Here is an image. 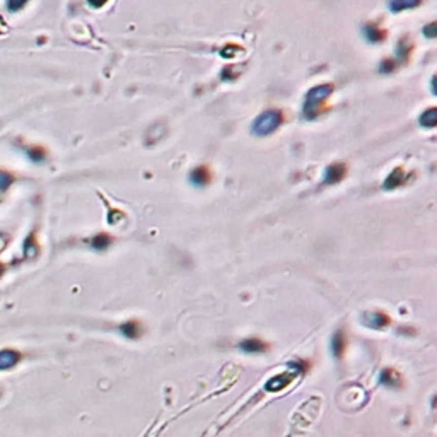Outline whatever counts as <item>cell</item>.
Here are the masks:
<instances>
[{
  "label": "cell",
  "mask_w": 437,
  "mask_h": 437,
  "mask_svg": "<svg viewBox=\"0 0 437 437\" xmlns=\"http://www.w3.org/2000/svg\"><path fill=\"white\" fill-rule=\"evenodd\" d=\"M333 87L330 84H321V86H316L313 89H309L306 94V99H304V106H302V115L306 120H314L319 113V108H321V103L328 99V96L331 94Z\"/></svg>",
  "instance_id": "1"
},
{
  "label": "cell",
  "mask_w": 437,
  "mask_h": 437,
  "mask_svg": "<svg viewBox=\"0 0 437 437\" xmlns=\"http://www.w3.org/2000/svg\"><path fill=\"white\" fill-rule=\"evenodd\" d=\"M282 123V113L279 110H268L263 111L258 118L253 121L251 131L256 137H266L272 131H275Z\"/></svg>",
  "instance_id": "2"
},
{
  "label": "cell",
  "mask_w": 437,
  "mask_h": 437,
  "mask_svg": "<svg viewBox=\"0 0 437 437\" xmlns=\"http://www.w3.org/2000/svg\"><path fill=\"white\" fill-rule=\"evenodd\" d=\"M294 378H295V373H290V371L289 373H280L274 376V378H270L268 381L265 383V389L268 393H279L282 389L287 388L289 384L294 381Z\"/></svg>",
  "instance_id": "3"
},
{
  "label": "cell",
  "mask_w": 437,
  "mask_h": 437,
  "mask_svg": "<svg viewBox=\"0 0 437 437\" xmlns=\"http://www.w3.org/2000/svg\"><path fill=\"white\" fill-rule=\"evenodd\" d=\"M362 323L373 330H383L389 325V318L386 313H365L362 316Z\"/></svg>",
  "instance_id": "4"
},
{
  "label": "cell",
  "mask_w": 437,
  "mask_h": 437,
  "mask_svg": "<svg viewBox=\"0 0 437 437\" xmlns=\"http://www.w3.org/2000/svg\"><path fill=\"white\" fill-rule=\"evenodd\" d=\"M344 176H345V166L340 162L330 164V166L325 169V183L326 185H335V183L344 180Z\"/></svg>",
  "instance_id": "5"
},
{
  "label": "cell",
  "mask_w": 437,
  "mask_h": 437,
  "mask_svg": "<svg viewBox=\"0 0 437 437\" xmlns=\"http://www.w3.org/2000/svg\"><path fill=\"white\" fill-rule=\"evenodd\" d=\"M21 360V354L16 350H0V371L12 369Z\"/></svg>",
  "instance_id": "6"
},
{
  "label": "cell",
  "mask_w": 437,
  "mask_h": 437,
  "mask_svg": "<svg viewBox=\"0 0 437 437\" xmlns=\"http://www.w3.org/2000/svg\"><path fill=\"white\" fill-rule=\"evenodd\" d=\"M239 349L246 354H261V352H266V345L258 338H248L239 344Z\"/></svg>",
  "instance_id": "7"
},
{
  "label": "cell",
  "mask_w": 437,
  "mask_h": 437,
  "mask_svg": "<svg viewBox=\"0 0 437 437\" xmlns=\"http://www.w3.org/2000/svg\"><path fill=\"white\" fill-rule=\"evenodd\" d=\"M331 354L335 355V359H340V357H344V350H345V335L342 330H338L333 333L331 337Z\"/></svg>",
  "instance_id": "8"
},
{
  "label": "cell",
  "mask_w": 437,
  "mask_h": 437,
  "mask_svg": "<svg viewBox=\"0 0 437 437\" xmlns=\"http://www.w3.org/2000/svg\"><path fill=\"white\" fill-rule=\"evenodd\" d=\"M405 173H403V169H394V171L389 173V176L384 180V190H394V188H398L401 185L403 181H405Z\"/></svg>",
  "instance_id": "9"
},
{
  "label": "cell",
  "mask_w": 437,
  "mask_h": 437,
  "mask_svg": "<svg viewBox=\"0 0 437 437\" xmlns=\"http://www.w3.org/2000/svg\"><path fill=\"white\" fill-rule=\"evenodd\" d=\"M209 180H210L209 169L204 167V166H200V167L193 169V171H191V175H190V181H191V185H195V186H198V188L205 186L207 183H209Z\"/></svg>",
  "instance_id": "10"
},
{
  "label": "cell",
  "mask_w": 437,
  "mask_h": 437,
  "mask_svg": "<svg viewBox=\"0 0 437 437\" xmlns=\"http://www.w3.org/2000/svg\"><path fill=\"white\" fill-rule=\"evenodd\" d=\"M362 32H364L365 40H367L369 43H381L383 38H384V32L381 29H378V27L373 26V24H365L362 27Z\"/></svg>",
  "instance_id": "11"
},
{
  "label": "cell",
  "mask_w": 437,
  "mask_h": 437,
  "mask_svg": "<svg viewBox=\"0 0 437 437\" xmlns=\"http://www.w3.org/2000/svg\"><path fill=\"white\" fill-rule=\"evenodd\" d=\"M379 379H381V383L384 384V386H389V388L400 386V376H398L396 371H393V369H384Z\"/></svg>",
  "instance_id": "12"
},
{
  "label": "cell",
  "mask_w": 437,
  "mask_h": 437,
  "mask_svg": "<svg viewBox=\"0 0 437 437\" xmlns=\"http://www.w3.org/2000/svg\"><path fill=\"white\" fill-rule=\"evenodd\" d=\"M120 331L123 333L126 338L133 340V338H139L140 337V325L137 321H126L125 325L120 326Z\"/></svg>",
  "instance_id": "13"
},
{
  "label": "cell",
  "mask_w": 437,
  "mask_h": 437,
  "mask_svg": "<svg viewBox=\"0 0 437 437\" xmlns=\"http://www.w3.org/2000/svg\"><path fill=\"white\" fill-rule=\"evenodd\" d=\"M437 123V110L435 108H429L420 115V125L427 126V128H434Z\"/></svg>",
  "instance_id": "14"
},
{
  "label": "cell",
  "mask_w": 437,
  "mask_h": 437,
  "mask_svg": "<svg viewBox=\"0 0 437 437\" xmlns=\"http://www.w3.org/2000/svg\"><path fill=\"white\" fill-rule=\"evenodd\" d=\"M419 0H413V2H410V0H391L389 2V9H391L393 12H401L405 11V9H413L419 6Z\"/></svg>",
  "instance_id": "15"
},
{
  "label": "cell",
  "mask_w": 437,
  "mask_h": 437,
  "mask_svg": "<svg viewBox=\"0 0 437 437\" xmlns=\"http://www.w3.org/2000/svg\"><path fill=\"white\" fill-rule=\"evenodd\" d=\"M110 243H111V239L108 238L106 234H97L91 241L92 248H96V250H106V248L110 246Z\"/></svg>",
  "instance_id": "16"
},
{
  "label": "cell",
  "mask_w": 437,
  "mask_h": 437,
  "mask_svg": "<svg viewBox=\"0 0 437 437\" xmlns=\"http://www.w3.org/2000/svg\"><path fill=\"white\" fill-rule=\"evenodd\" d=\"M27 156H29L31 161H35V162H43V161H45V157H46V154H45V150H43V149L32 147V149L27 150Z\"/></svg>",
  "instance_id": "17"
},
{
  "label": "cell",
  "mask_w": 437,
  "mask_h": 437,
  "mask_svg": "<svg viewBox=\"0 0 437 437\" xmlns=\"http://www.w3.org/2000/svg\"><path fill=\"white\" fill-rule=\"evenodd\" d=\"M12 183V176L6 171H0V191H6Z\"/></svg>",
  "instance_id": "18"
},
{
  "label": "cell",
  "mask_w": 437,
  "mask_h": 437,
  "mask_svg": "<svg viewBox=\"0 0 437 437\" xmlns=\"http://www.w3.org/2000/svg\"><path fill=\"white\" fill-rule=\"evenodd\" d=\"M24 251H26L27 256H35V255H36V241H35V236H32V234H31L29 238H27Z\"/></svg>",
  "instance_id": "19"
},
{
  "label": "cell",
  "mask_w": 437,
  "mask_h": 437,
  "mask_svg": "<svg viewBox=\"0 0 437 437\" xmlns=\"http://www.w3.org/2000/svg\"><path fill=\"white\" fill-rule=\"evenodd\" d=\"M424 36H425V38H430V40L437 36V24H435V22H430L429 26L424 27Z\"/></svg>",
  "instance_id": "20"
},
{
  "label": "cell",
  "mask_w": 437,
  "mask_h": 437,
  "mask_svg": "<svg viewBox=\"0 0 437 437\" xmlns=\"http://www.w3.org/2000/svg\"><path fill=\"white\" fill-rule=\"evenodd\" d=\"M393 69H396V67H394V63H393V60H386L384 63H381V72H384V74L393 72Z\"/></svg>",
  "instance_id": "21"
},
{
  "label": "cell",
  "mask_w": 437,
  "mask_h": 437,
  "mask_svg": "<svg viewBox=\"0 0 437 437\" xmlns=\"http://www.w3.org/2000/svg\"><path fill=\"white\" fill-rule=\"evenodd\" d=\"M408 53H410V48H408V46H407V43H405V41H401V43H400V46H398V55H400V56H403V58H405V56H407Z\"/></svg>",
  "instance_id": "22"
},
{
  "label": "cell",
  "mask_w": 437,
  "mask_h": 437,
  "mask_svg": "<svg viewBox=\"0 0 437 437\" xmlns=\"http://www.w3.org/2000/svg\"><path fill=\"white\" fill-rule=\"evenodd\" d=\"M236 50H239V48H236V46H232V45L225 46V48L222 50V56H225V58H229V56H234V51H236Z\"/></svg>",
  "instance_id": "23"
},
{
  "label": "cell",
  "mask_w": 437,
  "mask_h": 437,
  "mask_svg": "<svg viewBox=\"0 0 437 437\" xmlns=\"http://www.w3.org/2000/svg\"><path fill=\"white\" fill-rule=\"evenodd\" d=\"M22 6H24V2H9V4H7V9H9L11 12H16L17 9H21Z\"/></svg>",
  "instance_id": "24"
},
{
  "label": "cell",
  "mask_w": 437,
  "mask_h": 437,
  "mask_svg": "<svg viewBox=\"0 0 437 437\" xmlns=\"http://www.w3.org/2000/svg\"><path fill=\"white\" fill-rule=\"evenodd\" d=\"M432 92H435V77H432Z\"/></svg>",
  "instance_id": "25"
},
{
  "label": "cell",
  "mask_w": 437,
  "mask_h": 437,
  "mask_svg": "<svg viewBox=\"0 0 437 437\" xmlns=\"http://www.w3.org/2000/svg\"><path fill=\"white\" fill-rule=\"evenodd\" d=\"M2 270H4V268H2V265H0V274H2Z\"/></svg>",
  "instance_id": "26"
}]
</instances>
